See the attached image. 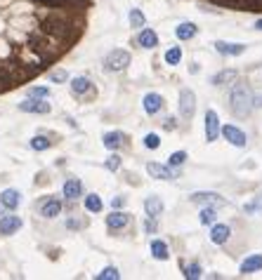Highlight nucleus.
Returning a JSON list of instances; mask_svg holds the SVG:
<instances>
[{
	"label": "nucleus",
	"mask_w": 262,
	"mask_h": 280,
	"mask_svg": "<svg viewBox=\"0 0 262 280\" xmlns=\"http://www.w3.org/2000/svg\"><path fill=\"white\" fill-rule=\"evenodd\" d=\"M229 109L239 118H246L251 113V109H253V94H251V87H248V85H234V87H232Z\"/></svg>",
	"instance_id": "f257e3e1"
},
{
	"label": "nucleus",
	"mask_w": 262,
	"mask_h": 280,
	"mask_svg": "<svg viewBox=\"0 0 262 280\" xmlns=\"http://www.w3.org/2000/svg\"><path fill=\"white\" fill-rule=\"evenodd\" d=\"M109 71H123L130 66V55H128L126 50H114V52H109L107 55V62H104Z\"/></svg>",
	"instance_id": "f03ea898"
},
{
	"label": "nucleus",
	"mask_w": 262,
	"mask_h": 280,
	"mask_svg": "<svg viewBox=\"0 0 262 280\" xmlns=\"http://www.w3.org/2000/svg\"><path fill=\"white\" fill-rule=\"evenodd\" d=\"M191 203H196V205H215V208H220V205H225L227 200L220 196V193H213V191H196V193H191L189 196Z\"/></svg>",
	"instance_id": "7ed1b4c3"
},
{
	"label": "nucleus",
	"mask_w": 262,
	"mask_h": 280,
	"mask_svg": "<svg viewBox=\"0 0 262 280\" xmlns=\"http://www.w3.org/2000/svg\"><path fill=\"white\" fill-rule=\"evenodd\" d=\"M194 111H196V94L191 90H182L180 92V116L184 120H191Z\"/></svg>",
	"instance_id": "20e7f679"
},
{
	"label": "nucleus",
	"mask_w": 262,
	"mask_h": 280,
	"mask_svg": "<svg viewBox=\"0 0 262 280\" xmlns=\"http://www.w3.org/2000/svg\"><path fill=\"white\" fill-rule=\"evenodd\" d=\"M19 111H24V113H40V116H45L50 113V104L45 99H38V97H28L19 104Z\"/></svg>",
	"instance_id": "39448f33"
},
{
	"label": "nucleus",
	"mask_w": 262,
	"mask_h": 280,
	"mask_svg": "<svg viewBox=\"0 0 262 280\" xmlns=\"http://www.w3.org/2000/svg\"><path fill=\"white\" fill-rule=\"evenodd\" d=\"M222 135H225V139L229 141V144H234V146H239V148H244L246 146V135L239 130V127H234V125H225L222 127Z\"/></svg>",
	"instance_id": "423d86ee"
},
{
	"label": "nucleus",
	"mask_w": 262,
	"mask_h": 280,
	"mask_svg": "<svg viewBox=\"0 0 262 280\" xmlns=\"http://www.w3.org/2000/svg\"><path fill=\"white\" fill-rule=\"evenodd\" d=\"M217 135H220V118L215 111H206V139L215 141Z\"/></svg>",
	"instance_id": "0eeeda50"
},
{
	"label": "nucleus",
	"mask_w": 262,
	"mask_h": 280,
	"mask_svg": "<svg viewBox=\"0 0 262 280\" xmlns=\"http://www.w3.org/2000/svg\"><path fill=\"white\" fill-rule=\"evenodd\" d=\"M146 172H149L154 179H161V181H172L175 179V172H172L170 167L161 165V163H149L146 165Z\"/></svg>",
	"instance_id": "6e6552de"
},
{
	"label": "nucleus",
	"mask_w": 262,
	"mask_h": 280,
	"mask_svg": "<svg viewBox=\"0 0 262 280\" xmlns=\"http://www.w3.org/2000/svg\"><path fill=\"white\" fill-rule=\"evenodd\" d=\"M215 50L220 52V55L239 57V55H244V52H246V45H241V43H225V40H217Z\"/></svg>",
	"instance_id": "1a4fd4ad"
},
{
	"label": "nucleus",
	"mask_w": 262,
	"mask_h": 280,
	"mask_svg": "<svg viewBox=\"0 0 262 280\" xmlns=\"http://www.w3.org/2000/svg\"><path fill=\"white\" fill-rule=\"evenodd\" d=\"M19 228H21V219L19 217H14V214H2L0 217V233L2 235H12Z\"/></svg>",
	"instance_id": "9d476101"
},
{
	"label": "nucleus",
	"mask_w": 262,
	"mask_h": 280,
	"mask_svg": "<svg viewBox=\"0 0 262 280\" xmlns=\"http://www.w3.org/2000/svg\"><path fill=\"white\" fill-rule=\"evenodd\" d=\"M142 104H144V111L149 113V116H156V113L163 109V97L161 94H156V92H149Z\"/></svg>",
	"instance_id": "9b49d317"
},
{
	"label": "nucleus",
	"mask_w": 262,
	"mask_h": 280,
	"mask_svg": "<svg viewBox=\"0 0 262 280\" xmlns=\"http://www.w3.org/2000/svg\"><path fill=\"white\" fill-rule=\"evenodd\" d=\"M232 235V228L227 224H213V231H210V240L215 245H225Z\"/></svg>",
	"instance_id": "f8f14e48"
},
{
	"label": "nucleus",
	"mask_w": 262,
	"mask_h": 280,
	"mask_svg": "<svg viewBox=\"0 0 262 280\" xmlns=\"http://www.w3.org/2000/svg\"><path fill=\"white\" fill-rule=\"evenodd\" d=\"M19 203H21V193H19V191L7 189L0 193V205H2V208L14 210V208H19Z\"/></svg>",
	"instance_id": "ddd939ff"
},
{
	"label": "nucleus",
	"mask_w": 262,
	"mask_h": 280,
	"mask_svg": "<svg viewBox=\"0 0 262 280\" xmlns=\"http://www.w3.org/2000/svg\"><path fill=\"white\" fill-rule=\"evenodd\" d=\"M40 214L45 219H54L62 214V203L57 198H47L45 203H43V208H40Z\"/></svg>",
	"instance_id": "4468645a"
},
{
	"label": "nucleus",
	"mask_w": 262,
	"mask_h": 280,
	"mask_svg": "<svg viewBox=\"0 0 262 280\" xmlns=\"http://www.w3.org/2000/svg\"><path fill=\"white\" fill-rule=\"evenodd\" d=\"M236 75H239V73H236L234 69H225V71L215 73V75L210 78V82L217 85V87H222V85H232V82H236Z\"/></svg>",
	"instance_id": "2eb2a0df"
},
{
	"label": "nucleus",
	"mask_w": 262,
	"mask_h": 280,
	"mask_svg": "<svg viewBox=\"0 0 262 280\" xmlns=\"http://www.w3.org/2000/svg\"><path fill=\"white\" fill-rule=\"evenodd\" d=\"M260 269H262V254H251L248 259H244L239 271L244 273V276H248V273H255V271H260Z\"/></svg>",
	"instance_id": "dca6fc26"
},
{
	"label": "nucleus",
	"mask_w": 262,
	"mask_h": 280,
	"mask_svg": "<svg viewBox=\"0 0 262 280\" xmlns=\"http://www.w3.org/2000/svg\"><path fill=\"white\" fill-rule=\"evenodd\" d=\"M128 221H130V214H126V212H111L107 217V226L109 228H123V226H128Z\"/></svg>",
	"instance_id": "f3484780"
},
{
	"label": "nucleus",
	"mask_w": 262,
	"mask_h": 280,
	"mask_svg": "<svg viewBox=\"0 0 262 280\" xmlns=\"http://www.w3.org/2000/svg\"><path fill=\"white\" fill-rule=\"evenodd\" d=\"M144 212L149 214V217H158L163 212V203H161V198H156V196H149V198L144 200Z\"/></svg>",
	"instance_id": "a211bd4d"
},
{
	"label": "nucleus",
	"mask_w": 262,
	"mask_h": 280,
	"mask_svg": "<svg viewBox=\"0 0 262 280\" xmlns=\"http://www.w3.org/2000/svg\"><path fill=\"white\" fill-rule=\"evenodd\" d=\"M123 141H126L123 132H107V135H104V146H107L109 151H116V148H121Z\"/></svg>",
	"instance_id": "6ab92c4d"
},
{
	"label": "nucleus",
	"mask_w": 262,
	"mask_h": 280,
	"mask_svg": "<svg viewBox=\"0 0 262 280\" xmlns=\"http://www.w3.org/2000/svg\"><path fill=\"white\" fill-rule=\"evenodd\" d=\"M92 90V82L88 80V78H76V80L71 82V92L73 94H76V97H85V94H88V92Z\"/></svg>",
	"instance_id": "aec40b11"
},
{
	"label": "nucleus",
	"mask_w": 262,
	"mask_h": 280,
	"mask_svg": "<svg viewBox=\"0 0 262 280\" xmlns=\"http://www.w3.org/2000/svg\"><path fill=\"white\" fill-rule=\"evenodd\" d=\"M137 43L142 47H146V50H151V47L158 45V36H156L151 28H144V31L139 33V38H137Z\"/></svg>",
	"instance_id": "412c9836"
},
{
	"label": "nucleus",
	"mask_w": 262,
	"mask_h": 280,
	"mask_svg": "<svg viewBox=\"0 0 262 280\" xmlns=\"http://www.w3.org/2000/svg\"><path fill=\"white\" fill-rule=\"evenodd\" d=\"M196 24H191V21H184V24H180V26L175 28V36L180 38V40H189V38L196 36Z\"/></svg>",
	"instance_id": "4be33fe9"
},
{
	"label": "nucleus",
	"mask_w": 262,
	"mask_h": 280,
	"mask_svg": "<svg viewBox=\"0 0 262 280\" xmlns=\"http://www.w3.org/2000/svg\"><path fill=\"white\" fill-rule=\"evenodd\" d=\"M78 196H81V181L78 179H66V184H64V198L76 200Z\"/></svg>",
	"instance_id": "5701e85b"
},
{
	"label": "nucleus",
	"mask_w": 262,
	"mask_h": 280,
	"mask_svg": "<svg viewBox=\"0 0 262 280\" xmlns=\"http://www.w3.org/2000/svg\"><path fill=\"white\" fill-rule=\"evenodd\" d=\"M151 254H154V259H158V262H165V259L170 257L168 245L163 243V240H154V243H151Z\"/></svg>",
	"instance_id": "b1692460"
},
{
	"label": "nucleus",
	"mask_w": 262,
	"mask_h": 280,
	"mask_svg": "<svg viewBox=\"0 0 262 280\" xmlns=\"http://www.w3.org/2000/svg\"><path fill=\"white\" fill-rule=\"evenodd\" d=\"M85 210H88V212H102V198L97 193H90V196L85 198Z\"/></svg>",
	"instance_id": "393cba45"
},
{
	"label": "nucleus",
	"mask_w": 262,
	"mask_h": 280,
	"mask_svg": "<svg viewBox=\"0 0 262 280\" xmlns=\"http://www.w3.org/2000/svg\"><path fill=\"white\" fill-rule=\"evenodd\" d=\"M50 146H52V141H50L47 137H33V139H31V148H33V151H47Z\"/></svg>",
	"instance_id": "a878e982"
},
{
	"label": "nucleus",
	"mask_w": 262,
	"mask_h": 280,
	"mask_svg": "<svg viewBox=\"0 0 262 280\" xmlns=\"http://www.w3.org/2000/svg\"><path fill=\"white\" fill-rule=\"evenodd\" d=\"M121 278V273H118L116 266H107L102 273H97V280H118Z\"/></svg>",
	"instance_id": "bb28decb"
},
{
	"label": "nucleus",
	"mask_w": 262,
	"mask_h": 280,
	"mask_svg": "<svg viewBox=\"0 0 262 280\" xmlns=\"http://www.w3.org/2000/svg\"><path fill=\"white\" fill-rule=\"evenodd\" d=\"M144 14L139 12V9H130V24H132V28H144Z\"/></svg>",
	"instance_id": "cd10ccee"
},
{
	"label": "nucleus",
	"mask_w": 262,
	"mask_h": 280,
	"mask_svg": "<svg viewBox=\"0 0 262 280\" xmlns=\"http://www.w3.org/2000/svg\"><path fill=\"white\" fill-rule=\"evenodd\" d=\"M180 59H182V50H180V47H170V50L165 52V62L170 64V66L180 64Z\"/></svg>",
	"instance_id": "c85d7f7f"
},
{
	"label": "nucleus",
	"mask_w": 262,
	"mask_h": 280,
	"mask_svg": "<svg viewBox=\"0 0 262 280\" xmlns=\"http://www.w3.org/2000/svg\"><path fill=\"white\" fill-rule=\"evenodd\" d=\"M215 5L222 7H232V9H246V0H213Z\"/></svg>",
	"instance_id": "c756f323"
},
{
	"label": "nucleus",
	"mask_w": 262,
	"mask_h": 280,
	"mask_svg": "<svg viewBox=\"0 0 262 280\" xmlns=\"http://www.w3.org/2000/svg\"><path fill=\"white\" fill-rule=\"evenodd\" d=\"M201 266L199 264H189V266H184V278H189V280H196L201 278Z\"/></svg>",
	"instance_id": "7c9ffc66"
},
{
	"label": "nucleus",
	"mask_w": 262,
	"mask_h": 280,
	"mask_svg": "<svg viewBox=\"0 0 262 280\" xmlns=\"http://www.w3.org/2000/svg\"><path fill=\"white\" fill-rule=\"evenodd\" d=\"M215 210L213 208H206V210H201V224H215Z\"/></svg>",
	"instance_id": "2f4dec72"
},
{
	"label": "nucleus",
	"mask_w": 262,
	"mask_h": 280,
	"mask_svg": "<svg viewBox=\"0 0 262 280\" xmlns=\"http://www.w3.org/2000/svg\"><path fill=\"white\" fill-rule=\"evenodd\" d=\"M38 5L43 7H52V9H62L69 5V0H38Z\"/></svg>",
	"instance_id": "473e14b6"
},
{
	"label": "nucleus",
	"mask_w": 262,
	"mask_h": 280,
	"mask_svg": "<svg viewBox=\"0 0 262 280\" xmlns=\"http://www.w3.org/2000/svg\"><path fill=\"white\" fill-rule=\"evenodd\" d=\"M244 210H246V212H262V191L258 193V196H255L253 203H248Z\"/></svg>",
	"instance_id": "72a5a7b5"
},
{
	"label": "nucleus",
	"mask_w": 262,
	"mask_h": 280,
	"mask_svg": "<svg viewBox=\"0 0 262 280\" xmlns=\"http://www.w3.org/2000/svg\"><path fill=\"white\" fill-rule=\"evenodd\" d=\"M187 160V153L184 151H177V153H172L170 158H168V163H170V167H180L182 163Z\"/></svg>",
	"instance_id": "f704fd0d"
},
{
	"label": "nucleus",
	"mask_w": 262,
	"mask_h": 280,
	"mask_svg": "<svg viewBox=\"0 0 262 280\" xmlns=\"http://www.w3.org/2000/svg\"><path fill=\"white\" fill-rule=\"evenodd\" d=\"M104 165H107V170L116 172V170H121V158H118L116 153H111V155L107 158V163H104Z\"/></svg>",
	"instance_id": "c9c22d12"
},
{
	"label": "nucleus",
	"mask_w": 262,
	"mask_h": 280,
	"mask_svg": "<svg viewBox=\"0 0 262 280\" xmlns=\"http://www.w3.org/2000/svg\"><path fill=\"white\" fill-rule=\"evenodd\" d=\"M144 146H146V148H158V146H161L158 135H146L144 137Z\"/></svg>",
	"instance_id": "e433bc0d"
},
{
	"label": "nucleus",
	"mask_w": 262,
	"mask_h": 280,
	"mask_svg": "<svg viewBox=\"0 0 262 280\" xmlns=\"http://www.w3.org/2000/svg\"><path fill=\"white\" fill-rule=\"evenodd\" d=\"M246 12H262V0H246Z\"/></svg>",
	"instance_id": "4c0bfd02"
},
{
	"label": "nucleus",
	"mask_w": 262,
	"mask_h": 280,
	"mask_svg": "<svg viewBox=\"0 0 262 280\" xmlns=\"http://www.w3.org/2000/svg\"><path fill=\"white\" fill-rule=\"evenodd\" d=\"M28 94H31V97H38V99H45L47 94H50V90H47V87H33Z\"/></svg>",
	"instance_id": "58836bf2"
},
{
	"label": "nucleus",
	"mask_w": 262,
	"mask_h": 280,
	"mask_svg": "<svg viewBox=\"0 0 262 280\" xmlns=\"http://www.w3.org/2000/svg\"><path fill=\"white\" fill-rule=\"evenodd\" d=\"M50 80L52 82H64L66 80V71H52L50 73Z\"/></svg>",
	"instance_id": "ea45409f"
},
{
	"label": "nucleus",
	"mask_w": 262,
	"mask_h": 280,
	"mask_svg": "<svg viewBox=\"0 0 262 280\" xmlns=\"http://www.w3.org/2000/svg\"><path fill=\"white\" fill-rule=\"evenodd\" d=\"M144 231H146V233H154V231H156V221H154V217H149V219H146Z\"/></svg>",
	"instance_id": "a19ab883"
},
{
	"label": "nucleus",
	"mask_w": 262,
	"mask_h": 280,
	"mask_svg": "<svg viewBox=\"0 0 262 280\" xmlns=\"http://www.w3.org/2000/svg\"><path fill=\"white\" fill-rule=\"evenodd\" d=\"M66 226H69V228H83V221H78V219H69Z\"/></svg>",
	"instance_id": "79ce46f5"
},
{
	"label": "nucleus",
	"mask_w": 262,
	"mask_h": 280,
	"mask_svg": "<svg viewBox=\"0 0 262 280\" xmlns=\"http://www.w3.org/2000/svg\"><path fill=\"white\" fill-rule=\"evenodd\" d=\"M123 203H126V198H114V200H111V208H123Z\"/></svg>",
	"instance_id": "37998d69"
},
{
	"label": "nucleus",
	"mask_w": 262,
	"mask_h": 280,
	"mask_svg": "<svg viewBox=\"0 0 262 280\" xmlns=\"http://www.w3.org/2000/svg\"><path fill=\"white\" fill-rule=\"evenodd\" d=\"M163 127H165V130H175V118H168V120L163 123Z\"/></svg>",
	"instance_id": "c03bdc74"
},
{
	"label": "nucleus",
	"mask_w": 262,
	"mask_h": 280,
	"mask_svg": "<svg viewBox=\"0 0 262 280\" xmlns=\"http://www.w3.org/2000/svg\"><path fill=\"white\" fill-rule=\"evenodd\" d=\"M253 106H258V109H260V106H262V97H255V99H253Z\"/></svg>",
	"instance_id": "a18cd8bd"
},
{
	"label": "nucleus",
	"mask_w": 262,
	"mask_h": 280,
	"mask_svg": "<svg viewBox=\"0 0 262 280\" xmlns=\"http://www.w3.org/2000/svg\"><path fill=\"white\" fill-rule=\"evenodd\" d=\"M255 28H258V31H262V19H258V21H255Z\"/></svg>",
	"instance_id": "49530a36"
}]
</instances>
